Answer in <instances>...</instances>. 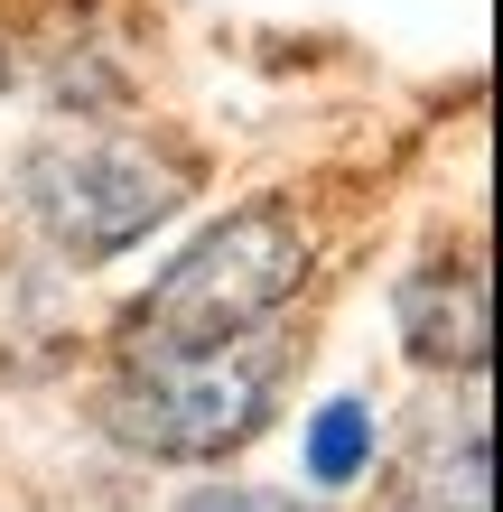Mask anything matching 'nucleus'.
Listing matches in <instances>:
<instances>
[{
  "label": "nucleus",
  "instance_id": "nucleus-1",
  "mask_svg": "<svg viewBox=\"0 0 503 512\" xmlns=\"http://www.w3.org/2000/svg\"><path fill=\"white\" fill-rule=\"evenodd\" d=\"M308 224L289 196H261L243 215H224L215 233H196L150 289L122 308L112 326V354H168V345H215L243 336V326H271L289 298L308 289Z\"/></svg>",
  "mask_w": 503,
  "mask_h": 512
},
{
  "label": "nucleus",
  "instance_id": "nucleus-2",
  "mask_svg": "<svg viewBox=\"0 0 503 512\" xmlns=\"http://www.w3.org/2000/svg\"><path fill=\"white\" fill-rule=\"evenodd\" d=\"M280 382H289V345L271 326H243L215 345H168V354H122V373L103 391V429L140 457L205 466V457H233L271 419Z\"/></svg>",
  "mask_w": 503,
  "mask_h": 512
},
{
  "label": "nucleus",
  "instance_id": "nucleus-3",
  "mask_svg": "<svg viewBox=\"0 0 503 512\" xmlns=\"http://www.w3.org/2000/svg\"><path fill=\"white\" fill-rule=\"evenodd\" d=\"M177 196H187V168L122 131H66L28 159V215L47 224V243L66 261L131 252L159 215H177Z\"/></svg>",
  "mask_w": 503,
  "mask_h": 512
},
{
  "label": "nucleus",
  "instance_id": "nucleus-4",
  "mask_svg": "<svg viewBox=\"0 0 503 512\" xmlns=\"http://www.w3.org/2000/svg\"><path fill=\"white\" fill-rule=\"evenodd\" d=\"M392 317H401L410 364H429V373H485L494 364V289H485V261L476 252L420 261L401 280Z\"/></svg>",
  "mask_w": 503,
  "mask_h": 512
},
{
  "label": "nucleus",
  "instance_id": "nucleus-5",
  "mask_svg": "<svg viewBox=\"0 0 503 512\" xmlns=\"http://www.w3.org/2000/svg\"><path fill=\"white\" fill-rule=\"evenodd\" d=\"M401 512H494V438L476 410H420L392 466Z\"/></svg>",
  "mask_w": 503,
  "mask_h": 512
},
{
  "label": "nucleus",
  "instance_id": "nucleus-6",
  "mask_svg": "<svg viewBox=\"0 0 503 512\" xmlns=\"http://www.w3.org/2000/svg\"><path fill=\"white\" fill-rule=\"evenodd\" d=\"M364 466H373V410L364 401H327V410L308 419V485L345 494Z\"/></svg>",
  "mask_w": 503,
  "mask_h": 512
},
{
  "label": "nucleus",
  "instance_id": "nucleus-7",
  "mask_svg": "<svg viewBox=\"0 0 503 512\" xmlns=\"http://www.w3.org/2000/svg\"><path fill=\"white\" fill-rule=\"evenodd\" d=\"M177 512H317V503H299V494H252V485H233V494H187Z\"/></svg>",
  "mask_w": 503,
  "mask_h": 512
},
{
  "label": "nucleus",
  "instance_id": "nucleus-8",
  "mask_svg": "<svg viewBox=\"0 0 503 512\" xmlns=\"http://www.w3.org/2000/svg\"><path fill=\"white\" fill-rule=\"evenodd\" d=\"M0 84H10V66H0Z\"/></svg>",
  "mask_w": 503,
  "mask_h": 512
}]
</instances>
